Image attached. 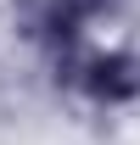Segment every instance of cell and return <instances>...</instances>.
<instances>
[{"label":"cell","instance_id":"cell-1","mask_svg":"<svg viewBox=\"0 0 140 145\" xmlns=\"http://www.w3.org/2000/svg\"><path fill=\"white\" fill-rule=\"evenodd\" d=\"M90 84H95V95H106V101L135 95V67L118 61V56H112V61H95V78H90Z\"/></svg>","mask_w":140,"mask_h":145}]
</instances>
